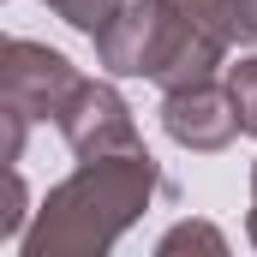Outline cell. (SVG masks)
<instances>
[{"instance_id":"12","label":"cell","mask_w":257,"mask_h":257,"mask_svg":"<svg viewBox=\"0 0 257 257\" xmlns=\"http://www.w3.org/2000/svg\"><path fill=\"white\" fill-rule=\"evenodd\" d=\"M245 233H251V245H257V197H251V215H245Z\"/></svg>"},{"instance_id":"10","label":"cell","mask_w":257,"mask_h":257,"mask_svg":"<svg viewBox=\"0 0 257 257\" xmlns=\"http://www.w3.org/2000/svg\"><path fill=\"white\" fill-rule=\"evenodd\" d=\"M233 42L257 48V0H233Z\"/></svg>"},{"instance_id":"13","label":"cell","mask_w":257,"mask_h":257,"mask_svg":"<svg viewBox=\"0 0 257 257\" xmlns=\"http://www.w3.org/2000/svg\"><path fill=\"white\" fill-rule=\"evenodd\" d=\"M251 197H257V162H251Z\"/></svg>"},{"instance_id":"2","label":"cell","mask_w":257,"mask_h":257,"mask_svg":"<svg viewBox=\"0 0 257 257\" xmlns=\"http://www.w3.org/2000/svg\"><path fill=\"white\" fill-rule=\"evenodd\" d=\"M96 54L108 72L120 78H150L168 90H186V84H203L215 78L221 60H227V42L197 30L192 18H180L168 0H126L120 18L96 36Z\"/></svg>"},{"instance_id":"5","label":"cell","mask_w":257,"mask_h":257,"mask_svg":"<svg viewBox=\"0 0 257 257\" xmlns=\"http://www.w3.org/2000/svg\"><path fill=\"white\" fill-rule=\"evenodd\" d=\"M162 126L180 150H197V156H215L239 138V108L227 96V84L203 78V84H186V90H168L162 96Z\"/></svg>"},{"instance_id":"3","label":"cell","mask_w":257,"mask_h":257,"mask_svg":"<svg viewBox=\"0 0 257 257\" xmlns=\"http://www.w3.org/2000/svg\"><path fill=\"white\" fill-rule=\"evenodd\" d=\"M78 84H84V78H78V66L66 60L60 48L24 42V36H12V42L0 48V108H6V114L60 120Z\"/></svg>"},{"instance_id":"7","label":"cell","mask_w":257,"mask_h":257,"mask_svg":"<svg viewBox=\"0 0 257 257\" xmlns=\"http://www.w3.org/2000/svg\"><path fill=\"white\" fill-rule=\"evenodd\" d=\"M180 18H192L197 30H209V36H221L227 48H233V0H168Z\"/></svg>"},{"instance_id":"6","label":"cell","mask_w":257,"mask_h":257,"mask_svg":"<svg viewBox=\"0 0 257 257\" xmlns=\"http://www.w3.org/2000/svg\"><path fill=\"white\" fill-rule=\"evenodd\" d=\"M48 6L60 12L72 30H84V36H102V30L120 18V6H126V0H48Z\"/></svg>"},{"instance_id":"9","label":"cell","mask_w":257,"mask_h":257,"mask_svg":"<svg viewBox=\"0 0 257 257\" xmlns=\"http://www.w3.org/2000/svg\"><path fill=\"white\" fill-rule=\"evenodd\" d=\"M186 245H203V251H215V257L227 251V239H221L209 221H180V227H168L156 251H162V257H174V251H186Z\"/></svg>"},{"instance_id":"4","label":"cell","mask_w":257,"mask_h":257,"mask_svg":"<svg viewBox=\"0 0 257 257\" xmlns=\"http://www.w3.org/2000/svg\"><path fill=\"white\" fill-rule=\"evenodd\" d=\"M54 126H60V138L72 144L78 162H90V156H114V150H144L126 96H120L114 84H96V78H84V84L72 90V102H66V114L54 120Z\"/></svg>"},{"instance_id":"11","label":"cell","mask_w":257,"mask_h":257,"mask_svg":"<svg viewBox=\"0 0 257 257\" xmlns=\"http://www.w3.org/2000/svg\"><path fill=\"white\" fill-rule=\"evenodd\" d=\"M12 203H24V186H12ZM18 215H24V209H12V215H6V227H0V239H18Z\"/></svg>"},{"instance_id":"8","label":"cell","mask_w":257,"mask_h":257,"mask_svg":"<svg viewBox=\"0 0 257 257\" xmlns=\"http://www.w3.org/2000/svg\"><path fill=\"white\" fill-rule=\"evenodd\" d=\"M227 96L239 108V126L257 138V54H245L239 66H227Z\"/></svg>"},{"instance_id":"1","label":"cell","mask_w":257,"mask_h":257,"mask_svg":"<svg viewBox=\"0 0 257 257\" xmlns=\"http://www.w3.org/2000/svg\"><path fill=\"white\" fill-rule=\"evenodd\" d=\"M156 197H168V180L150 162V150L90 156L72 180H60L42 197L36 227L24 233V257H96V251H108Z\"/></svg>"}]
</instances>
